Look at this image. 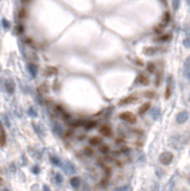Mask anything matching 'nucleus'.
I'll return each instance as SVG.
<instances>
[{"instance_id":"20e7f679","label":"nucleus","mask_w":190,"mask_h":191,"mask_svg":"<svg viewBox=\"0 0 190 191\" xmlns=\"http://www.w3.org/2000/svg\"><path fill=\"white\" fill-rule=\"evenodd\" d=\"M148 82H149V79H148V77H147L145 73H140V74L136 77V84L147 85Z\"/></svg>"},{"instance_id":"a211bd4d","label":"nucleus","mask_w":190,"mask_h":191,"mask_svg":"<svg viewBox=\"0 0 190 191\" xmlns=\"http://www.w3.org/2000/svg\"><path fill=\"white\" fill-rule=\"evenodd\" d=\"M108 150H109V147L108 146H102L101 147V152L102 153H108Z\"/></svg>"},{"instance_id":"f03ea898","label":"nucleus","mask_w":190,"mask_h":191,"mask_svg":"<svg viewBox=\"0 0 190 191\" xmlns=\"http://www.w3.org/2000/svg\"><path fill=\"white\" fill-rule=\"evenodd\" d=\"M138 96L136 94H131V96H127L125 98H123V99H121L120 102H118V105H121V106H124V105H128V104H132V103H134V102H136L138 101Z\"/></svg>"},{"instance_id":"412c9836","label":"nucleus","mask_w":190,"mask_h":191,"mask_svg":"<svg viewBox=\"0 0 190 191\" xmlns=\"http://www.w3.org/2000/svg\"><path fill=\"white\" fill-rule=\"evenodd\" d=\"M3 184H4V179H3L1 177H0V186H1Z\"/></svg>"},{"instance_id":"6e6552de","label":"nucleus","mask_w":190,"mask_h":191,"mask_svg":"<svg viewBox=\"0 0 190 191\" xmlns=\"http://www.w3.org/2000/svg\"><path fill=\"white\" fill-rule=\"evenodd\" d=\"M6 141H7L6 132L3 129L1 132H0V147H5L6 146Z\"/></svg>"},{"instance_id":"6ab92c4d","label":"nucleus","mask_w":190,"mask_h":191,"mask_svg":"<svg viewBox=\"0 0 190 191\" xmlns=\"http://www.w3.org/2000/svg\"><path fill=\"white\" fill-rule=\"evenodd\" d=\"M85 152H86V154H88V155H92V154H93V150H92L91 148H88V147L85 148Z\"/></svg>"},{"instance_id":"39448f33","label":"nucleus","mask_w":190,"mask_h":191,"mask_svg":"<svg viewBox=\"0 0 190 191\" xmlns=\"http://www.w3.org/2000/svg\"><path fill=\"white\" fill-rule=\"evenodd\" d=\"M49 90H50V88H49V85L46 84V82L40 84V85L37 86V92H38L40 94H48Z\"/></svg>"},{"instance_id":"aec40b11","label":"nucleus","mask_w":190,"mask_h":191,"mask_svg":"<svg viewBox=\"0 0 190 191\" xmlns=\"http://www.w3.org/2000/svg\"><path fill=\"white\" fill-rule=\"evenodd\" d=\"M116 143L122 145V143H124V140H123V139H117V140H116Z\"/></svg>"},{"instance_id":"f8f14e48","label":"nucleus","mask_w":190,"mask_h":191,"mask_svg":"<svg viewBox=\"0 0 190 191\" xmlns=\"http://www.w3.org/2000/svg\"><path fill=\"white\" fill-rule=\"evenodd\" d=\"M146 66H147V71H148L149 73H153V72L155 71V65H154L153 62H148Z\"/></svg>"},{"instance_id":"9b49d317","label":"nucleus","mask_w":190,"mask_h":191,"mask_svg":"<svg viewBox=\"0 0 190 191\" xmlns=\"http://www.w3.org/2000/svg\"><path fill=\"white\" fill-rule=\"evenodd\" d=\"M170 18H171V14H170L169 11H166V12L164 13V16H163V23H164V24L169 23V22H170Z\"/></svg>"},{"instance_id":"2eb2a0df","label":"nucleus","mask_w":190,"mask_h":191,"mask_svg":"<svg viewBox=\"0 0 190 191\" xmlns=\"http://www.w3.org/2000/svg\"><path fill=\"white\" fill-rule=\"evenodd\" d=\"M163 30H164V24L157 25V26L154 27V31H155V33H159V34H162V33H163Z\"/></svg>"},{"instance_id":"9d476101","label":"nucleus","mask_w":190,"mask_h":191,"mask_svg":"<svg viewBox=\"0 0 190 191\" xmlns=\"http://www.w3.org/2000/svg\"><path fill=\"white\" fill-rule=\"evenodd\" d=\"M88 142H90V145H92V146H98V145L102 143V139H101L99 136H92V137H90Z\"/></svg>"},{"instance_id":"423d86ee","label":"nucleus","mask_w":190,"mask_h":191,"mask_svg":"<svg viewBox=\"0 0 190 191\" xmlns=\"http://www.w3.org/2000/svg\"><path fill=\"white\" fill-rule=\"evenodd\" d=\"M149 108H151V102H146V103H144L142 105H140V108L138 109V114H139L140 116H142L144 114H146V112L149 110Z\"/></svg>"},{"instance_id":"dca6fc26","label":"nucleus","mask_w":190,"mask_h":191,"mask_svg":"<svg viewBox=\"0 0 190 191\" xmlns=\"http://www.w3.org/2000/svg\"><path fill=\"white\" fill-rule=\"evenodd\" d=\"M86 129H91V128H93V127H96V122H94V121H92V122H88L86 125Z\"/></svg>"},{"instance_id":"0eeeda50","label":"nucleus","mask_w":190,"mask_h":191,"mask_svg":"<svg viewBox=\"0 0 190 191\" xmlns=\"http://www.w3.org/2000/svg\"><path fill=\"white\" fill-rule=\"evenodd\" d=\"M44 75L46 77H51V75H55L57 74V68L56 67H53V66H48L44 68Z\"/></svg>"},{"instance_id":"ddd939ff","label":"nucleus","mask_w":190,"mask_h":191,"mask_svg":"<svg viewBox=\"0 0 190 191\" xmlns=\"http://www.w3.org/2000/svg\"><path fill=\"white\" fill-rule=\"evenodd\" d=\"M18 17H19V19H24L26 17V9H20L18 12Z\"/></svg>"},{"instance_id":"f257e3e1","label":"nucleus","mask_w":190,"mask_h":191,"mask_svg":"<svg viewBox=\"0 0 190 191\" xmlns=\"http://www.w3.org/2000/svg\"><path fill=\"white\" fill-rule=\"evenodd\" d=\"M120 118L127 123H131V124H134L136 123V116L131 112V111H124V112H121L120 114Z\"/></svg>"},{"instance_id":"4be33fe9","label":"nucleus","mask_w":190,"mask_h":191,"mask_svg":"<svg viewBox=\"0 0 190 191\" xmlns=\"http://www.w3.org/2000/svg\"><path fill=\"white\" fill-rule=\"evenodd\" d=\"M136 62L139 63V65H144V62H142V61H140V60H136Z\"/></svg>"},{"instance_id":"4468645a","label":"nucleus","mask_w":190,"mask_h":191,"mask_svg":"<svg viewBox=\"0 0 190 191\" xmlns=\"http://www.w3.org/2000/svg\"><path fill=\"white\" fill-rule=\"evenodd\" d=\"M145 97H147V98H149V99H153V98L155 97V92H153V91H147V92H145Z\"/></svg>"},{"instance_id":"1a4fd4ad","label":"nucleus","mask_w":190,"mask_h":191,"mask_svg":"<svg viewBox=\"0 0 190 191\" xmlns=\"http://www.w3.org/2000/svg\"><path fill=\"white\" fill-rule=\"evenodd\" d=\"M172 158H173V155H172L171 153H166L165 155H163V156H162L160 160H162V163H163V164L168 165V164H170V161L172 160Z\"/></svg>"},{"instance_id":"f3484780","label":"nucleus","mask_w":190,"mask_h":191,"mask_svg":"<svg viewBox=\"0 0 190 191\" xmlns=\"http://www.w3.org/2000/svg\"><path fill=\"white\" fill-rule=\"evenodd\" d=\"M170 37H171V35H163L159 38V41H168V40H170Z\"/></svg>"},{"instance_id":"7ed1b4c3","label":"nucleus","mask_w":190,"mask_h":191,"mask_svg":"<svg viewBox=\"0 0 190 191\" xmlns=\"http://www.w3.org/2000/svg\"><path fill=\"white\" fill-rule=\"evenodd\" d=\"M99 133L105 137L112 136V129H111V127L109 124H102L99 127Z\"/></svg>"}]
</instances>
